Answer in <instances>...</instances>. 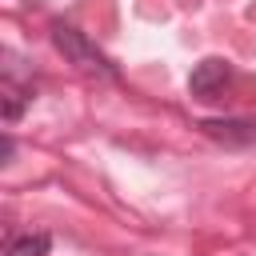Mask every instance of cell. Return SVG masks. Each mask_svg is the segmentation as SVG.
I'll return each mask as SVG.
<instances>
[{
  "label": "cell",
  "instance_id": "obj_2",
  "mask_svg": "<svg viewBox=\"0 0 256 256\" xmlns=\"http://www.w3.org/2000/svg\"><path fill=\"white\" fill-rule=\"evenodd\" d=\"M228 80H232L228 60L208 56V60H200V64L192 68V76H188V92H192L196 100H216V96L228 88Z\"/></svg>",
  "mask_w": 256,
  "mask_h": 256
},
{
  "label": "cell",
  "instance_id": "obj_1",
  "mask_svg": "<svg viewBox=\"0 0 256 256\" xmlns=\"http://www.w3.org/2000/svg\"><path fill=\"white\" fill-rule=\"evenodd\" d=\"M52 44L64 52V60L76 68V72H84V76H96V80H116L120 72H116V64L80 32V28H72V24H64V20H56L52 24Z\"/></svg>",
  "mask_w": 256,
  "mask_h": 256
},
{
  "label": "cell",
  "instance_id": "obj_5",
  "mask_svg": "<svg viewBox=\"0 0 256 256\" xmlns=\"http://www.w3.org/2000/svg\"><path fill=\"white\" fill-rule=\"evenodd\" d=\"M48 248H52L48 232H24L8 244V256H48Z\"/></svg>",
  "mask_w": 256,
  "mask_h": 256
},
{
  "label": "cell",
  "instance_id": "obj_3",
  "mask_svg": "<svg viewBox=\"0 0 256 256\" xmlns=\"http://www.w3.org/2000/svg\"><path fill=\"white\" fill-rule=\"evenodd\" d=\"M200 132L228 148H256V120H200Z\"/></svg>",
  "mask_w": 256,
  "mask_h": 256
},
{
  "label": "cell",
  "instance_id": "obj_4",
  "mask_svg": "<svg viewBox=\"0 0 256 256\" xmlns=\"http://www.w3.org/2000/svg\"><path fill=\"white\" fill-rule=\"evenodd\" d=\"M32 96L24 92V84H16V80H4L0 84V112H4V124H16L20 116H24V104H28Z\"/></svg>",
  "mask_w": 256,
  "mask_h": 256
},
{
  "label": "cell",
  "instance_id": "obj_6",
  "mask_svg": "<svg viewBox=\"0 0 256 256\" xmlns=\"http://www.w3.org/2000/svg\"><path fill=\"white\" fill-rule=\"evenodd\" d=\"M12 152H16V144H12V136L4 132V140H0V164H12Z\"/></svg>",
  "mask_w": 256,
  "mask_h": 256
}]
</instances>
